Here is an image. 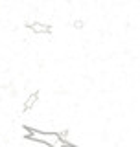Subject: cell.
<instances>
[{
	"instance_id": "1",
	"label": "cell",
	"mask_w": 140,
	"mask_h": 147,
	"mask_svg": "<svg viewBox=\"0 0 140 147\" xmlns=\"http://www.w3.org/2000/svg\"><path fill=\"white\" fill-rule=\"evenodd\" d=\"M28 140L31 142H39L48 147H76L74 144H70L68 140H65L61 136V132H46V131H37V129H28Z\"/></svg>"
},
{
	"instance_id": "2",
	"label": "cell",
	"mask_w": 140,
	"mask_h": 147,
	"mask_svg": "<svg viewBox=\"0 0 140 147\" xmlns=\"http://www.w3.org/2000/svg\"><path fill=\"white\" fill-rule=\"evenodd\" d=\"M28 28H30L33 33H50V31H52V28L48 24H43V22H31V24H28Z\"/></svg>"
},
{
	"instance_id": "3",
	"label": "cell",
	"mask_w": 140,
	"mask_h": 147,
	"mask_svg": "<svg viewBox=\"0 0 140 147\" xmlns=\"http://www.w3.org/2000/svg\"><path fill=\"white\" fill-rule=\"evenodd\" d=\"M37 99H39V92H33V94L30 96V98L26 99V103H24V110H31L35 107V103H37Z\"/></svg>"
},
{
	"instance_id": "4",
	"label": "cell",
	"mask_w": 140,
	"mask_h": 147,
	"mask_svg": "<svg viewBox=\"0 0 140 147\" xmlns=\"http://www.w3.org/2000/svg\"><path fill=\"white\" fill-rule=\"evenodd\" d=\"M72 24H74V28H83V22L81 20H74Z\"/></svg>"
}]
</instances>
